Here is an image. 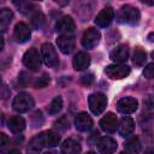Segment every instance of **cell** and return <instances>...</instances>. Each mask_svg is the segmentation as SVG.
I'll list each match as a JSON object with an SVG mask.
<instances>
[{"mask_svg":"<svg viewBox=\"0 0 154 154\" xmlns=\"http://www.w3.org/2000/svg\"><path fill=\"white\" fill-rule=\"evenodd\" d=\"M140 18H141L140 10L131 5L122 6L117 14L118 22L123 24H137L140 22Z\"/></svg>","mask_w":154,"mask_h":154,"instance_id":"cell-1","label":"cell"},{"mask_svg":"<svg viewBox=\"0 0 154 154\" xmlns=\"http://www.w3.org/2000/svg\"><path fill=\"white\" fill-rule=\"evenodd\" d=\"M34 106V99L28 93H19L12 101V107L18 113L28 112Z\"/></svg>","mask_w":154,"mask_h":154,"instance_id":"cell-2","label":"cell"},{"mask_svg":"<svg viewBox=\"0 0 154 154\" xmlns=\"http://www.w3.org/2000/svg\"><path fill=\"white\" fill-rule=\"evenodd\" d=\"M88 105H89L90 111L94 114L99 116L105 111V108L107 106V97L102 93H94V94L89 95Z\"/></svg>","mask_w":154,"mask_h":154,"instance_id":"cell-3","label":"cell"},{"mask_svg":"<svg viewBox=\"0 0 154 154\" xmlns=\"http://www.w3.org/2000/svg\"><path fill=\"white\" fill-rule=\"evenodd\" d=\"M41 55H42V59H43L45 64L48 67H55V66H58L59 58H58L57 51H55V48H54V46L52 43L47 42V43H43L42 45V47H41Z\"/></svg>","mask_w":154,"mask_h":154,"instance_id":"cell-4","label":"cell"},{"mask_svg":"<svg viewBox=\"0 0 154 154\" xmlns=\"http://www.w3.org/2000/svg\"><path fill=\"white\" fill-rule=\"evenodd\" d=\"M130 72H131V69L128 65H123V64H113V65H107L105 67V73L111 79L125 78L130 75Z\"/></svg>","mask_w":154,"mask_h":154,"instance_id":"cell-5","label":"cell"},{"mask_svg":"<svg viewBox=\"0 0 154 154\" xmlns=\"http://www.w3.org/2000/svg\"><path fill=\"white\" fill-rule=\"evenodd\" d=\"M41 55L36 48H29L23 55V64L31 71H37L41 67Z\"/></svg>","mask_w":154,"mask_h":154,"instance_id":"cell-6","label":"cell"},{"mask_svg":"<svg viewBox=\"0 0 154 154\" xmlns=\"http://www.w3.org/2000/svg\"><path fill=\"white\" fill-rule=\"evenodd\" d=\"M100 31L95 28H88L82 36V46L87 49L94 48L100 41Z\"/></svg>","mask_w":154,"mask_h":154,"instance_id":"cell-7","label":"cell"},{"mask_svg":"<svg viewBox=\"0 0 154 154\" xmlns=\"http://www.w3.org/2000/svg\"><path fill=\"white\" fill-rule=\"evenodd\" d=\"M55 30L58 34L60 35H65V36H72L73 31H75V22L70 16H64L61 17L55 25Z\"/></svg>","mask_w":154,"mask_h":154,"instance_id":"cell-8","label":"cell"},{"mask_svg":"<svg viewBox=\"0 0 154 154\" xmlns=\"http://www.w3.org/2000/svg\"><path fill=\"white\" fill-rule=\"evenodd\" d=\"M138 107V101L135 97H123L117 102L118 112L123 114H131Z\"/></svg>","mask_w":154,"mask_h":154,"instance_id":"cell-9","label":"cell"},{"mask_svg":"<svg viewBox=\"0 0 154 154\" xmlns=\"http://www.w3.org/2000/svg\"><path fill=\"white\" fill-rule=\"evenodd\" d=\"M113 18H114V11L112 7L107 6L99 12V14L95 18V24L101 28H106L112 23Z\"/></svg>","mask_w":154,"mask_h":154,"instance_id":"cell-10","label":"cell"},{"mask_svg":"<svg viewBox=\"0 0 154 154\" xmlns=\"http://www.w3.org/2000/svg\"><path fill=\"white\" fill-rule=\"evenodd\" d=\"M75 126L81 132H87L93 128V119L85 112H79L75 118Z\"/></svg>","mask_w":154,"mask_h":154,"instance_id":"cell-11","label":"cell"},{"mask_svg":"<svg viewBox=\"0 0 154 154\" xmlns=\"http://www.w3.org/2000/svg\"><path fill=\"white\" fill-rule=\"evenodd\" d=\"M13 36H14V38H16L17 42L24 43V42H26V41L30 38V36H31L30 28H29L24 22H19V23H17L16 26H14Z\"/></svg>","mask_w":154,"mask_h":154,"instance_id":"cell-12","label":"cell"},{"mask_svg":"<svg viewBox=\"0 0 154 154\" xmlns=\"http://www.w3.org/2000/svg\"><path fill=\"white\" fill-rule=\"evenodd\" d=\"M96 146H97V149H99V152L101 154H112L117 149V142H116V140H113L109 136L101 137L97 141Z\"/></svg>","mask_w":154,"mask_h":154,"instance_id":"cell-13","label":"cell"},{"mask_svg":"<svg viewBox=\"0 0 154 154\" xmlns=\"http://www.w3.org/2000/svg\"><path fill=\"white\" fill-rule=\"evenodd\" d=\"M100 128L107 134L114 132L116 129H117V117H116V114L112 113V112L106 113L100 120Z\"/></svg>","mask_w":154,"mask_h":154,"instance_id":"cell-14","label":"cell"},{"mask_svg":"<svg viewBox=\"0 0 154 154\" xmlns=\"http://www.w3.org/2000/svg\"><path fill=\"white\" fill-rule=\"evenodd\" d=\"M135 130V122L130 117H123L118 124V132L123 137L130 136Z\"/></svg>","mask_w":154,"mask_h":154,"instance_id":"cell-15","label":"cell"},{"mask_svg":"<svg viewBox=\"0 0 154 154\" xmlns=\"http://www.w3.org/2000/svg\"><path fill=\"white\" fill-rule=\"evenodd\" d=\"M109 58L114 63H124V61H126L128 58H129V47L126 45L117 46L114 49L111 51Z\"/></svg>","mask_w":154,"mask_h":154,"instance_id":"cell-16","label":"cell"},{"mask_svg":"<svg viewBox=\"0 0 154 154\" xmlns=\"http://www.w3.org/2000/svg\"><path fill=\"white\" fill-rule=\"evenodd\" d=\"M57 45H58V48L60 49L61 53L70 54L73 51V48H75V40H73L72 36L60 35L57 38Z\"/></svg>","mask_w":154,"mask_h":154,"instance_id":"cell-17","label":"cell"},{"mask_svg":"<svg viewBox=\"0 0 154 154\" xmlns=\"http://www.w3.org/2000/svg\"><path fill=\"white\" fill-rule=\"evenodd\" d=\"M72 64H73L75 70H77V71L85 70V69H88L89 65H90V57H89V54H87L85 52H78V53L73 57Z\"/></svg>","mask_w":154,"mask_h":154,"instance_id":"cell-18","label":"cell"},{"mask_svg":"<svg viewBox=\"0 0 154 154\" xmlns=\"http://www.w3.org/2000/svg\"><path fill=\"white\" fill-rule=\"evenodd\" d=\"M43 147H46V143H45V132H41V134H38V135H36L35 137L31 138V141L29 142V146H28V152L30 154H36Z\"/></svg>","mask_w":154,"mask_h":154,"instance_id":"cell-19","label":"cell"},{"mask_svg":"<svg viewBox=\"0 0 154 154\" xmlns=\"http://www.w3.org/2000/svg\"><path fill=\"white\" fill-rule=\"evenodd\" d=\"M7 128L13 134H19L25 129V120L20 116H13L7 122Z\"/></svg>","mask_w":154,"mask_h":154,"instance_id":"cell-20","label":"cell"},{"mask_svg":"<svg viewBox=\"0 0 154 154\" xmlns=\"http://www.w3.org/2000/svg\"><path fill=\"white\" fill-rule=\"evenodd\" d=\"M81 144L73 138H67L61 144V154H79Z\"/></svg>","mask_w":154,"mask_h":154,"instance_id":"cell-21","label":"cell"},{"mask_svg":"<svg viewBox=\"0 0 154 154\" xmlns=\"http://www.w3.org/2000/svg\"><path fill=\"white\" fill-rule=\"evenodd\" d=\"M12 18H13V13L10 8L5 7V8L1 10V12H0V26H1L2 31H6V29L10 25Z\"/></svg>","mask_w":154,"mask_h":154,"instance_id":"cell-22","label":"cell"},{"mask_svg":"<svg viewBox=\"0 0 154 154\" xmlns=\"http://www.w3.org/2000/svg\"><path fill=\"white\" fill-rule=\"evenodd\" d=\"M125 148L132 153V154H138L141 152V142H140V138L137 136H132L130 138L126 140L125 142Z\"/></svg>","mask_w":154,"mask_h":154,"instance_id":"cell-23","label":"cell"},{"mask_svg":"<svg viewBox=\"0 0 154 154\" xmlns=\"http://www.w3.org/2000/svg\"><path fill=\"white\" fill-rule=\"evenodd\" d=\"M60 142V136L53 131V130H47L45 131V143L46 147H55Z\"/></svg>","mask_w":154,"mask_h":154,"instance_id":"cell-24","label":"cell"},{"mask_svg":"<svg viewBox=\"0 0 154 154\" xmlns=\"http://www.w3.org/2000/svg\"><path fill=\"white\" fill-rule=\"evenodd\" d=\"M146 60H147V54H146V52H144L141 47H137V48L135 49L134 54H132V63L135 64V66H138V67H140V66L144 65Z\"/></svg>","mask_w":154,"mask_h":154,"instance_id":"cell-25","label":"cell"},{"mask_svg":"<svg viewBox=\"0 0 154 154\" xmlns=\"http://www.w3.org/2000/svg\"><path fill=\"white\" fill-rule=\"evenodd\" d=\"M61 108H63V99L61 96H55L48 106V113L51 116H55L61 111Z\"/></svg>","mask_w":154,"mask_h":154,"instance_id":"cell-26","label":"cell"},{"mask_svg":"<svg viewBox=\"0 0 154 154\" xmlns=\"http://www.w3.org/2000/svg\"><path fill=\"white\" fill-rule=\"evenodd\" d=\"M30 22H31V25H32L34 29H40L45 23V14L41 11L36 10L35 12H32Z\"/></svg>","mask_w":154,"mask_h":154,"instance_id":"cell-27","label":"cell"},{"mask_svg":"<svg viewBox=\"0 0 154 154\" xmlns=\"http://www.w3.org/2000/svg\"><path fill=\"white\" fill-rule=\"evenodd\" d=\"M14 5L18 7V10L22 13H30V12H35L37 10L36 6H35V4L28 2V1H20L19 4L18 2H14Z\"/></svg>","mask_w":154,"mask_h":154,"instance_id":"cell-28","label":"cell"},{"mask_svg":"<svg viewBox=\"0 0 154 154\" xmlns=\"http://www.w3.org/2000/svg\"><path fill=\"white\" fill-rule=\"evenodd\" d=\"M54 126H55V129H58L59 131L64 132V131H66V130L69 129L70 124H69L67 118H66L65 116H63V117H60V118L54 123Z\"/></svg>","mask_w":154,"mask_h":154,"instance_id":"cell-29","label":"cell"},{"mask_svg":"<svg viewBox=\"0 0 154 154\" xmlns=\"http://www.w3.org/2000/svg\"><path fill=\"white\" fill-rule=\"evenodd\" d=\"M48 83H49V76H48L47 73H42V75L35 81L34 87H35V88H45V87L48 85Z\"/></svg>","mask_w":154,"mask_h":154,"instance_id":"cell-30","label":"cell"},{"mask_svg":"<svg viewBox=\"0 0 154 154\" xmlns=\"http://www.w3.org/2000/svg\"><path fill=\"white\" fill-rule=\"evenodd\" d=\"M143 76H144L146 78H148V79L154 78V63L148 64V65L144 67V70H143Z\"/></svg>","mask_w":154,"mask_h":154,"instance_id":"cell-31","label":"cell"},{"mask_svg":"<svg viewBox=\"0 0 154 154\" xmlns=\"http://www.w3.org/2000/svg\"><path fill=\"white\" fill-rule=\"evenodd\" d=\"M30 77H31V76H30L28 72L23 71V72H20L19 76H18V82H19L22 85H28V84L30 83Z\"/></svg>","mask_w":154,"mask_h":154,"instance_id":"cell-32","label":"cell"},{"mask_svg":"<svg viewBox=\"0 0 154 154\" xmlns=\"http://www.w3.org/2000/svg\"><path fill=\"white\" fill-rule=\"evenodd\" d=\"M94 82V75L93 73H85L81 77V83L85 87H89Z\"/></svg>","mask_w":154,"mask_h":154,"instance_id":"cell-33","label":"cell"},{"mask_svg":"<svg viewBox=\"0 0 154 154\" xmlns=\"http://www.w3.org/2000/svg\"><path fill=\"white\" fill-rule=\"evenodd\" d=\"M7 143H8V137L4 132H1L0 134V146H1V148H4Z\"/></svg>","mask_w":154,"mask_h":154,"instance_id":"cell-34","label":"cell"},{"mask_svg":"<svg viewBox=\"0 0 154 154\" xmlns=\"http://www.w3.org/2000/svg\"><path fill=\"white\" fill-rule=\"evenodd\" d=\"M8 95H10V90H8L7 87L4 84L2 88H1V97H2V99H6Z\"/></svg>","mask_w":154,"mask_h":154,"instance_id":"cell-35","label":"cell"},{"mask_svg":"<svg viewBox=\"0 0 154 154\" xmlns=\"http://www.w3.org/2000/svg\"><path fill=\"white\" fill-rule=\"evenodd\" d=\"M6 154H22V153H20L18 149H10Z\"/></svg>","mask_w":154,"mask_h":154,"instance_id":"cell-36","label":"cell"},{"mask_svg":"<svg viewBox=\"0 0 154 154\" xmlns=\"http://www.w3.org/2000/svg\"><path fill=\"white\" fill-rule=\"evenodd\" d=\"M146 154H154V147H153V148H149V149L146 152Z\"/></svg>","mask_w":154,"mask_h":154,"instance_id":"cell-37","label":"cell"},{"mask_svg":"<svg viewBox=\"0 0 154 154\" xmlns=\"http://www.w3.org/2000/svg\"><path fill=\"white\" fill-rule=\"evenodd\" d=\"M43 154H58V153L54 152V150H49V152H46V153H43Z\"/></svg>","mask_w":154,"mask_h":154,"instance_id":"cell-38","label":"cell"},{"mask_svg":"<svg viewBox=\"0 0 154 154\" xmlns=\"http://www.w3.org/2000/svg\"><path fill=\"white\" fill-rule=\"evenodd\" d=\"M119 154H131L130 152H122V153H119Z\"/></svg>","mask_w":154,"mask_h":154,"instance_id":"cell-39","label":"cell"},{"mask_svg":"<svg viewBox=\"0 0 154 154\" xmlns=\"http://www.w3.org/2000/svg\"><path fill=\"white\" fill-rule=\"evenodd\" d=\"M85 154H96V153H95V152H87Z\"/></svg>","mask_w":154,"mask_h":154,"instance_id":"cell-40","label":"cell"}]
</instances>
